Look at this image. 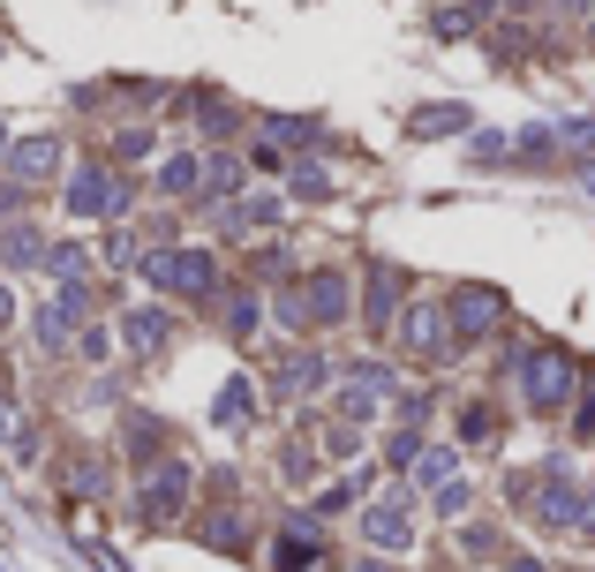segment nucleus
Returning <instances> with one entry per match:
<instances>
[{"label":"nucleus","instance_id":"obj_12","mask_svg":"<svg viewBox=\"0 0 595 572\" xmlns=\"http://www.w3.org/2000/svg\"><path fill=\"white\" fill-rule=\"evenodd\" d=\"M512 572H543V565H535V558H520V565H512Z\"/></svg>","mask_w":595,"mask_h":572},{"label":"nucleus","instance_id":"obj_9","mask_svg":"<svg viewBox=\"0 0 595 572\" xmlns=\"http://www.w3.org/2000/svg\"><path fill=\"white\" fill-rule=\"evenodd\" d=\"M415 128H423V136H445V128H460V106H437V114H423Z\"/></svg>","mask_w":595,"mask_h":572},{"label":"nucleus","instance_id":"obj_3","mask_svg":"<svg viewBox=\"0 0 595 572\" xmlns=\"http://www.w3.org/2000/svg\"><path fill=\"white\" fill-rule=\"evenodd\" d=\"M453 317H460V339H475V331L498 317V294H482V286H468L460 301H453Z\"/></svg>","mask_w":595,"mask_h":572},{"label":"nucleus","instance_id":"obj_7","mask_svg":"<svg viewBox=\"0 0 595 572\" xmlns=\"http://www.w3.org/2000/svg\"><path fill=\"white\" fill-rule=\"evenodd\" d=\"M45 166H53V144H23V159H15V173H23V181H39Z\"/></svg>","mask_w":595,"mask_h":572},{"label":"nucleus","instance_id":"obj_5","mask_svg":"<svg viewBox=\"0 0 595 572\" xmlns=\"http://www.w3.org/2000/svg\"><path fill=\"white\" fill-rule=\"evenodd\" d=\"M557 400H565V362H535V407H557Z\"/></svg>","mask_w":595,"mask_h":572},{"label":"nucleus","instance_id":"obj_1","mask_svg":"<svg viewBox=\"0 0 595 572\" xmlns=\"http://www.w3.org/2000/svg\"><path fill=\"white\" fill-rule=\"evenodd\" d=\"M151 286H167V294H212V256L204 248H189V256H151Z\"/></svg>","mask_w":595,"mask_h":572},{"label":"nucleus","instance_id":"obj_11","mask_svg":"<svg viewBox=\"0 0 595 572\" xmlns=\"http://www.w3.org/2000/svg\"><path fill=\"white\" fill-rule=\"evenodd\" d=\"M581 528H588V534H595V497H588V505H581Z\"/></svg>","mask_w":595,"mask_h":572},{"label":"nucleus","instance_id":"obj_6","mask_svg":"<svg viewBox=\"0 0 595 572\" xmlns=\"http://www.w3.org/2000/svg\"><path fill=\"white\" fill-rule=\"evenodd\" d=\"M370 542L400 550V542H407V520H400V512H370Z\"/></svg>","mask_w":595,"mask_h":572},{"label":"nucleus","instance_id":"obj_10","mask_svg":"<svg viewBox=\"0 0 595 572\" xmlns=\"http://www.w3.org/2000/svg\"><path fill=\"white\" fill-rule=\"evenodd\" d=\"M159 331H167L159 317H128V339H136V347H159Z\"/></svg>","mask_w":595,"mask_h":572},{"label":"nucleus","instance_id":"obj_2","mask_svg":"<svg viewBox=\"0 0 595 572\" xmlns=\"http://www.w3.org/2000/svg\"><path fill=\"white\" fill-rule=\"evenodd\" d=\"M415 354H437L445 347V309H407V331H400Z\"/></svg>","mask_w":595,"mask_h":572},{"label":"nucleus","instance_id":"obj_8","mask_svg":"<svg viewBox=\"0 0 595 572\" xmlns=\"http://www.w3.org/2000/svg\"><path fill=\"white\" fill-rule=\"evenodd\" d=\"M242 407H249V377H234V384H226V400H219V422H242Z\"/></svg>","mask_w":595,"mask_h":572},{"label":"nucleus","instance_id":"obj_4","mask_svg":"<svg viewBox=\"0 0 595 572\" xmlns=\"http://www.w3.org/2000/svg\"><path fill=\"white\" fill-rule=\"evenodd\" d=\"M340 309H347V286L340 279H317V286H309V317H317V325H332Z\"/></svg>","mask_w":595,"mask_h":572}]
</instances>
